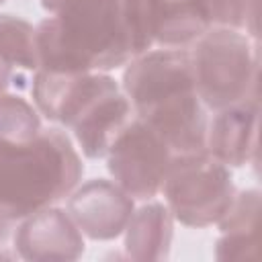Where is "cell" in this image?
<instances>
[{
	"mask_svg": "<svg viewBox=\"0 0 262 262\" xmlns=\"http://www.w3.org/2000/svg\"><path fill=\"white\" fill-rule=\"evenodd\" d=\"M82 160L61 129L0 143V215L16 223L66 199L82 180Z\"/></svg>",
	"mask_w": 262,
	"mask_h": 262,
	"instance_id": "cell-2",
	"label": "cell"
},
{
	"mask_svg": "<svg viewBox=\"0 0 262 262\" xmlns=\"http://www.w3.org/2000/svg\"><path fill=\"white\" fill-rule=\"evenodd\" d=\"M49 12L37 27L39 70L108 72L133 59L121 0H41Z\"/></svg>",
	"mask_w": 262,
	"mask_h": 262,
	"instance_id": "cell-1",
	"label": "cell"
},
{
	"mask_svg": "<svg viewBox=\"0 0 262 262\" xmlns=\"http://www.w3.org/2000/svg\"><path fill=\"white\" fill-rule=\"evenodd\" d=\"M215 256L219 260H258V231H221Z\"/></svg>",
	"mask_w": 262,
	"mask_h": 262,
	"instance_id": "cell-18",
	"label": "cell"
},
{
	"mask_svg": "<svg viewBox=\"0 0 262 262\" xmlns=\"http://www.w3.org/2000/svg\"><path fill=\"white\" fill-rule=\"evenodd\" d=\"M14 254L33 262H66L84 254V237L68 211L45 207L20 219L14 235Z\"/></svg>",
	"mask_w": 262,
	"mask_h": 262,
	"instance_id": "cell-9",
	"label": "cell"
},
{
	"mask_svg": "<svg viewBox=\"0 0 262 262\" xmlns=\"http://www.w3.org/2000/svg\"><path fill=\"white\" fill-rule=\"evenodd\" d=\"M260 100L252 98L225 106L207 125L205 149L227 168H239L256 162L258 156Z\"/></svg>",
	"mask_w": 262,
	"mask_h": 262,
	"instance_id": "cell-11",
	"label": "cell"
},
{
	"mask_svg": "<svg viewBox=\"0 0 262 262\" xmlns=\"http://www.w3.org/2000/svg\"><path fill=\"white\" fill-rule=\"evenodd\" d=\"M2 2H4V0H0V4H2Z\"/></svg>",
	"mask_w": 262,
	"mask_h": 262,
	"instance_id": "cell-21",
	"label": "cell"
},
{
	"mask_svg": "<svg viewBox=\"0 0 262 262\" xmlns=\"http://www.w3.org/2000/svg\"><path fill=\"white\" fill-rule=\"evenodd\" d=\"M160 192L172 219L196 229L219 223L235 199L229 168L207 149L174 156Z\"/></svg>",
	"mask_w": 262,
	"mask_h": 262,
	"instance_id": "cell-4",
	"label": "cell"
},
{
	"mask_svg": "<svg viewBox=\"0 0 262 262\" xmlns=\"http://www.w3.org/2000/svg\"><path fill=\"white\" fill-rule=\"evenodd\" d=\"M133 106L121 90L102 96L72 127L80 151L90 160L104 158L119 133L133 121Z\"/></svg>",
	"mask_w": 262,
	"mask_h": 262,
	"instance_id": "cell-13",
	"label": "cell"
},
{
	"mask_svg": "<svg viewBox=\"0 0 262 262\" xmlns=\"http://www.w3.org/2000/svg\"><path fill=\"white\" fill-rule=\"evenodd\" d=\"M147 127H151L172 149L178 154H194L205 149L207 139V106L201 102L196 90L174 94L151 108L137 115Z\"/></svg>",
	"mask_w": 262,
	"mask_h": 262,
	"instance_id": "cell-10",
	"label": "cell"
},
{
	"mask_svg": "<svg viewBox=\"0 0 262 262\" xmlns=\"http://www.w3.org/2000/svg\"><path fill=\"white\" fill-rule=\"evenodd\" d=\"M194 90L211 111L258 98V45L239 29L211 27L190 49Z\"/></svg>",
	"mask_w": 262,
	"mask_h": 262,
	"instance_id": "cell-3",
	"label": "cell"
},
{
	"mask_svg": "<svg viewBox=\"0 0 262 262\" xmlns=\"http://www.w3.org/2000/svg\"><path fill=\"white\" fill-rule=\"evenodd\" d=\"M258 213H260V192L256 188L235 192V199L229 211L219 219L221 231H258Z\"/></svg>",
	"mask_w": 262,
	"mask_h": 262,
	"instance_id": "cell-17",
	"label": "cell"
},
{
	"mask_svg": "<svg viewBox=\"0 0 262 262\" xmlns=\"http://www.w3.org/2000/svg\"><path fill=\"white\" fill-rule=\"evenodd\" d=\"M119 90L115 78L104 72L61 74L37 70L31 78V94L37 111L68 129H72L94 102Z\"/></svg>",
	"mask_w": 262,
	"mask_h": 262,
	"instance_id": "cell-7",
	"label": "cell"
},
{
	"mask_svg": "<svg viewBox=\"0 0 262 262\" xmlns=\"http://www.w3.org/2000/svg\"><path fill=\"white\" fill-rule=\"evenodd\" d=\"M170 242L172 213L164 203H147L133 211L125 227V252L131 260H164Z\"/></svg>",
	"mask_w": 262,
	"mask_h": 262,
	"instance_id": "cell-14",
	"label": "cell"
},
{
	"mask_svg": "<svg viewBox=\"0 0 262 262\" xmlns=\"http://www.w3.org/2000/svg\"><path fill=\"white\" fill-rule=\"evenodd\" d=\"M104 158L113 180L133 201H151L162 190L174 154L151 127L133 117Z\"/></svg>",
	"mask_w": 262,
	"mask_h": 262,
	"instance_id": "cell-5",
	"label": "cell"
},
{
	"mask_svg": "<svg viewBox=\"0 0 262 262\" xmlns=\"http://www.w3.org/2000/svg\"><path fill=\"white\" fill-rule=\"evenodd\" d=\"M0 63L25 82L39 70L35 27L14 14H0Z\"/></svg>",
	"mask_w": 262,
	"mask_h": 262,
	"instance_id": "cell-15",
	"label": "cell"
},
{
	"mask_svg": "<svg viewBox=\"0 0 262 262\" xmlns=\"http://www.w3.org/2000/svg\"><path fill=\"white\" fill-rule=\"evenodd\" d=\"M154 45L190 47L213 25L205 0H143Z\"/></svg>",
	"mask_w": 262,
	"mask_h": 262,
	"instance_id": "cell-12",
	"label": "cell"
},
{
	"mask_svg": "<svg viewBox=\"0 0 262 262\" xmlns=\"http://www.w3.org/2000/svg\"><path fill=\"white\" fill-rule=\"evenodd\" d=\"M10 86H14V88H18V90H25V88L29 86V82L20 80L18 76H14L8 68H4V66L0 63V94H4Z\"/></svg>",
	"mask_w": 262,
	"mask_h": 262,
	"instance_id": "cell-20",
	"label": "cell"
},
{
	"mask_svg": "<svg viewBox=\"0 0 262 262\" xmlns=\"http://www.w3.org/2000/svg\"><path fill=\"white\" fill-rule=\"evenodd\" d=\"M186 90H194V76L184 47L149 49L133 57L123 74V94L129 98L135 117Z\"/></svg>",
	"mask_w": 262,
	"mask_h": 262,
	"instance_id": "cell-6",
	"label": "cell"
},
{
	"mask_svg": "<svg viewBox=\"0 0 262 262\" xmlns=\"http://www.w3.org/2000/svg\"><path fill=\"white\" fill-rule=\"evenodd\" d=\"M213 27L244 29L250 0H205Z\"/></svg>",
	"mask_w": 262,
	"mask_h": 262,
	"instance_id": "cell-19",
	"label": "cell"
},
{
	"mask_svg": "<svg viewBox=\"0 0 262 262\" xmlns=\"http://www.w3.org/2000/svg\"><path fill=\"white\" fill-rule=\"evenodd\" d=\"M66 211L82 235L108 242L125 231L135 205L133 199L115 180L94 178L82 186H76L68 194Z\"/></svg>",
	"mask_w": 262,
	"mask_h": 262,
	"instance_id": "cell-8",
	"label": "cell"
},
{
	"mask_svg": "<svg viewBox=\"0 0 262 262\" xmlns=\"http://www.w3.org/2000/svg\"><path fill=\"white\" fill-rule=\"evenodd\" d=\"M41 131L37 108L18 94H0V143H20Z\"/></svg>",
	"mask_w": 262,
	"mask_h": 262,
	"instance_id": "cell-16",
	"label": "cell"
}]
</instances>
